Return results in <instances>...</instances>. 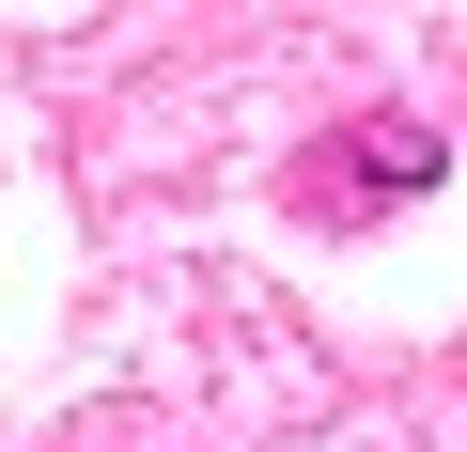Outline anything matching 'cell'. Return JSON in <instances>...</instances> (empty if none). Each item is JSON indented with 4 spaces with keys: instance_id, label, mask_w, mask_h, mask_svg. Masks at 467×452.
<instances>
[{
    "instance_id": "cell-1",
    "label": "cell",
    "mask_w": 467,
    "mask_h": 452,
    "mask_svg": "<svg viewBox=\"0 0 467 452\" xmlns=\"http://www.w3.org/2000/svg\"><path fill=\"white\" fill-rule=\"evenodd\" d=\"M436 172H451V141H436L420 110H358V125L296 172V203L327 218V235H374V218H389V203H420Z\"/></svg>"
}]
</instances>
